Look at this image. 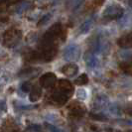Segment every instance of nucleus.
<instances>
[{"instance_id":"obj_6","label":"nucleus","mask_w":132,"mask_h":132,"mask_svg":"<svg viewBox=\"0 0 132 132\" xmlns=\"http://www.w3.org/2000/svg\"><path fill=\"white\" fill-rule=\"evenodd\" d=\"M57 82V77L53 73H47L40 78V85L45 88H51Z\"/></svg>"},{"instance_id":"obj_20","label":"nucleus","mask_w":132,"mask_h":132,"mask_svg":"<svg viewBox=\"0 0 132 132\" xmlns=\"http://www.w3.org/2000/svg\"><path fill=\"white\" fill-rule=\"evenodd\" d=\"M51 19V15L50 14H47L45 16H43V18L40 20L39 23H38V26H42V25H45L47 22H49V20Z\"/></svg>"},{"instance_id":"obj_1","label":"nucleus","mask_w":132,"mask_h":132,"mask_svg":"<svg viewBox=\"0 0 132 132\" xmlns=\"http://www.w3.org/2000/svg\"><path fill=\"white\" fill-rule=\"evenodd\" d=\"M73 93V85L67 79H60L58 87L55 89L52 94V100L56 104L64 105Z\"/></svg>"},{"instance_id":"obj_15","label":"nucleus","mask_w":132,"mask_h":132,"mask_svg":"<svg viewBox=\"0 0 132 132\" xmlns=\"http://www.w3.org/2000/svg\"><path fill=\"white\" fill-rule=\"evenodd\" d=\"M38 73V70L30 68V69H26V70L22 71L19 75L20 76H23V77H28V76L30 77V76H36V73Z\"/></svg>"},{"instance_id":"obj_22","label":"nucleus","mask_w":132,"mask_h":132,"mask_svg":"<svg viewBox=\"0 0 132 132\" xmlns=\"http://www.w3.org/2000/svg\"><path fill=\"white\" fill-rule=\"evenodd\" d=\"M90 117L95 120H105L106 117L103 116V114L99 113V114H94V113H90Z\"/></svg>"},{"instance_id":"obj_17","label":"nucleus","mask_w":132,"mask_h":132,"mask_svg":"<svg viewBox=\"0 0 132 132\" xmlns=\"http://www.w3.org/2000/svg\"><path fill=\"white\" fill-rule=\"evenodd\" d=\"M121 69L125 72V73H131L132 75V63H123L121 65Z\"/></svg>"},{"instance_id":"obj_25","label":"nucleus","mask_w":132,"mask_h":132,"mask_svg":"<svg viewBox=\"0 0 132 132\" xmlns=\"http://www.w3.org/2000/svg\"><path fill=\"white\" fill-rule=\"evenodd\" d=\"M126 113H127L128 115L132 116V102L129 103V104L127 105V107H126Z\"/></svg>"},{"instance_id":"obj_9","label":"nucleus","mask_w":132,"mask_h":132,"mask_svg":"<svg viewBox=\"0 0 132 132\" xmlns=\"http://www.w3.org/2000/svg\"><path fill=\"white\" fill-rule=\"evenodd\" d=\"M85 61H86L87 67H89V68H93L97 65V59L93 51H88L85 54Z\"/></svg>"},{"instance_id":"obj_23","label":"nucleus","mask_w":132,"mask_h":132,"mask_svg":"<svg viewBox=\"0 0 132 132\" xmlns=\"http://www.w3.org/2000/svg\"><path fill=\"white\" fill-rule=\"evenodd\" d=\"M78 97L80 99H86V90H84V89H79V93H78Z\"/></svg>"},{"instance_id":"obj_11","label":"nucleus","mask_w":132,"mask_h":132,"mask_svg":"<svg viewBox=\"0 0 132 132\" xmlns=\"http://www.w3.org/2000/svg\"><path fill=\"white\" fill-rule=\"evenodd\" d=\"M107 102H108V99H107L106 96H104V95H99V96H97L96 98L94 99L93 105H94L95 109H100V108L104 107L107 104Z\"/></svg>"},{"instance_id":"obj_19","label":"nucleus","mask_w":132,"mask_h":132,"mask_svg":"<svg viewBox=\"0 0 132 132\" xmlns=\"http://www.w3.org/2000/svg\"><path fill=\"white\" fill-rule=\"evenodd\" d=\"M31 88H32V85H31V82H29V81H25V82H23V85L21 86V89H22L24 93H28V92H30V90H31Z\"/></svg>"},{"instance_id":"obj_3","label":"nucleus","mask_w":132,"mask_h":132,"mask_svg":"<svg viewBox=\"0 0 132 132\" xmlns=\"http://www.w3.org/2000/svg\"><path fill=\"white\" fill-rule=\"evenodd\" d=\"M123 15V9L119 4L112 3L106 7L103 12V18L107 20H115L120 18Z\"/></svg>"},{"instance_id":"obj_16","label":"nucleus","mask_w":132,"mask_h":132,"mask_svg":"<svg viewBox=\"0 0 132 132\" xmlns=\"http://www.w3.org/2000/svg\"><path fill=\"white\" fill-rule=\"evenodd\" d=\"M84 0H68V5L72 9H77L81 5Z\"/></svg>"},{"instance_id":"obj_27","label":"nucleus","mask_w":132,"mask_h":132,"mask_svg":"<svg viewBox=\"0 0 132 132\" xmlns=\"http://www.w3.org/2000/svg\"><path fill=\"white\" fill-rule=\"evenodd\" d=\"M128 5L130 6V8L132 9V0H129V2H128Z\"/></svg>"},{"instance_id":"obj_28","label":"nucleus","mask_w":132,"mask_h":132,"mask_svg":"<svg viewBox=\"0 0 132 132\" xmlns=\"http://www.w3.org/2000/svg\"><path fill=\"white\" fill-rule=\"evenodd\" d=\"M129 132H132V131H129Z\"/></svg>"},{"instance_id":"obj_21","label":"nucleus","mask_w":132,"mask_h":132,"mask_svg":"<svg viewBox=\"0 0 132 132\" xmlns=\"http://www.w3.org/2000/svg\"><path fill=\"white\" fill-rule=\"evenodd\" d=\"M27 132H41V127L39 125H31L27 128Z\"/></svg>"},{"instance_id":"obj_13","label":"nucleus","mask_w":132,"mask_h":132,"mask_svg":"<svg viewBox=\"0 0 132 132\" xmlns=\"http://www.w3.org/2000/svg\"><path fill=\"white\" fill-rule=\"evenodd\" d=\"M93 18H89V19L86 20L84 23H82V25L80 26L79 28V32L81 34H86L87 33L89 30H90V28L93 26Z\"/></svg>"},{"instance_id":"obj_8","label":"nucleus","mask_w":132,"mask_h":132,"mask_svg":"<svg viewBox=\"0 0 132 132\" xmlns=\"http://www.w3.org/2000/svg\"><path fill=\"white\" fill-rule=\"evenodd\" d=\"M117 44H118L119 47H121L123 49L132 48V33L120 37L118 41H117Z\"/></svg>"},{"instance_id":"obj_4","label":"nucleus","mask_w":132,"mask_h":132,"mask_svg":"<svg viewBox=\"0 0 132 132\" xmlns=\"http://www.w3.org/2000/svg\"><path fill=\"white\" fill-rule=\"evenodd\" d=\"M64 59L68 62H75L79 59L80 49L78 45H70L64 51Z\"/></svg>"},{"instance_id":"obj_12","label":"nucleus","mask_w":132,"mask_h":132,"mask_svg":"<svg viewBox=\"0 0 132 132\" xmlns=\"http://www.w3.org/2000/svg\"><path fill=\"white\" fill-rule=\"evenodd\" d=\"M30 6H31L30 2H28V1H22V2H20L18 4H16V6L14 8V12L21 14L23 13V12H25L28 8H30Z\"/></svg>"},{"instance_id":"obj_7","label":"nucleus","mask_w":132,"mask_h":132,"mask_svg":"<svg viewBox=\"0 0 132 132\" xmlns=\"http://www.w3.org/2000/svg\"><path fill=\"white\" fill-rule=\"evenodd\" d=\"M79 72V67L76 64H68L66 66H64L62 68V73L64 75H66L69 78H73L75 77Z\"/></svg>"},{"instance_id":"obj_24","label":"nucleus","mask_w":132,"mask_h":132,"mask_svg":"<svg viewBox=\"0 0 132 132\" xmlns=\"http://www.w3.org/2000/svg\"><path fill=\"white\" fill-rule=\"evenodd\" d=\"M93 3L95 7H100L104 3V0H93Z\"/></svg>"},{"instance_id":"obj_5","label":"nucleus","mask_w":132,"mask_h":132,"mask_svg":"<svg viewBox=\"0 0 132 132\" xmlns=\"http://www.w3.org/2000/svg\"><path fill=\"white\" fill-rule=\"evenodd\" d=\"M69 113L72 117L75 118H80L86 113V107L84 104L79 102H73L69 107Z\"/></svg>"},{"instance_id":"obj_18","label":"nucleus","mask_w":132,"mask_h":132,"mask_svg":"<svg viewBox=\"0 0 132 132\" xmlns=\"http://www.w3.org/2000/svg\"><path fill=\"white\" fill-rule=\"evenodd\" d=\"M45 126H46L47 129L49 130V132H64L62 129H60V128L52 125V124H50V123H45Z\"/></svg>"},{"instance_id":"obj_2","label":"nucleus","mask_w":132,"mask_h":132,"mask_svg":"<svg viewBox=\"0 0 132 132\" xmlns=\"http://www.w3.org/2000/svg\"><path fill=\"white\" fill-rule=\"evenodd\" d=\"M22 39V32L17 28H10L3 34V45L6 48H14Z\"/></svg>"},{"instance_id":"obj_10","label":"nucleus","mask_w":132,"mask_h":132,"mask_svg":"<svg viewBox=\"0 0 132 132\" xmlns=\"http://www.w3.org/2000/svg\"><path fill=\"white\" fill-rule=\"evenodd\" d=\"M42 95V90L38 86H32L31 88V93H30V100L32 102H35L37 100H39L40 97Z\"/></svg>"},{"instance_id":"obj_26","label":"nucleus","mask_w":132,"mask_h":132,"mask_svg":"<svg viewBox=\"0 0 132 132\" xmlns=\"http://www.w3.org/2000/svg\"><path fill=\"white\" fill-rule=\"evenodd\" d=\"M6 109V104L4 101H0V111H4Z\"/></svg>"},{"instance_id":"obj_14","label":"nucleus","mask_w":132,"mask_h":132,"mask_svg":"<svg viewBox=\"0 0 132 132\" xmlns=\"http://www.w3.org/2000/svg\"><path fill=\"white\" fill-rule=\"evenodd\" d=\"M87 82H88V78L86 73L80 75L78 79H75V84L78 86H84V85H86Z\"/></svg>"}]
</instances>
